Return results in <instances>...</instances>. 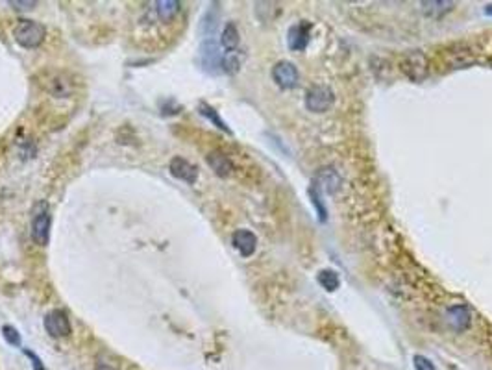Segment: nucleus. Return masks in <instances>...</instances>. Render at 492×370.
I'll use <instances>...</instances> for the list:
<instances>
[{"instance_id": "nucleus-1", "label": "nucleus", "mask_w": 492, "mask_h": 370, "mask_svg": "<svg viewBox=\"0 0 492 370\" xmlns=\"http://www.w3.org/2000/svg\"><path fill=\"white\" fill-rule=\"evenodd\" d=\"M13 37L23 48H37L45 39V28L37 21L21 19L13 28Z\"/></svg>"}, {"instance_id": "nucleus-2", "label": "nucleus", "mask_w": 492, "mask_h": 370, "mask_svg": "<svg viewBox=\"0 0 492 370\" xmlns=\"http://www.w3.org/2000/svg\"><path fill=\"white\" fill-rule=\"evenodd\" d=\"M335 102V94L328 85H313L306 93V107L313 113H326Z\"/></svg>"}, {"instance_id": "nucleus-3", "label": "nucleus", "mask_w": 492, "mask_h": 370, "mask_svg": "<svg viewBox=\"0 0 492 370\" xmlns=\"http://www.w3.org/2000/svg\"><path fill=\"white\" fill-rule=\"evenodd\" d=\"M402 69L413 82H422L429 74V61H427L426 54L420 50H413L403 58Z\"/></svg>"}, {"instance_id": "nucleus-4", "label": "nucleus", "mask_w": 492, "mask_h": 370, "mask_svg": "<svg viewBox=\"0 0 492 370\" xmlns=\"http://www.w3.org/2000/svg\"><path fill=\"white\" fill-rule=\"evenodd\" d=\"M272 80L276 85L281 89H295L300 82V74H298L297 65L287 59H281L272 67Z\"/></svg>"}, {"instance_id": "nucleus-5", "label": "nucleus", "mask_w": 492, "mask_h": 370, "mask_svg": "<svg viewBox=\"0 0 492 370\" xmlns=\"http://www.w3.org/2000/svg\"><path fill=\"white\" fill-rule=\"evenodd\" d=\"M200 58L204 69L208 72H220L222 71V58L224 54L220 52L219 43L215 41L213 37H206V41L202 43L200 47Z\"/></svg>"}, {"instance_id": "nucleus-6", "label": "nucleus", "mask_w": 492, "mask_h": 370, "mask_svg": "<svg viewBox=\"0 0 492 370\" xmlns=\"http://www.w3.org/2000/svg\"><path fill=\"white\" fill-rule=\"evenodd\" d=\"M45 329L50 337H56V339H63L72 333L71 320L61 309H54L45 317Z\"/></svg>"}, {"instance_id": "nucleus-7", "label": "nucleus", "mask_w": 492, "mask_h": 370, "mask_svg": "<svg viewBox=\"0 0 492 370\" xmlns=\"http://www.w3.org/2000/svg\"><path fill=\"white\" fill-rule=\"evenodd\" d=\"M169 171H171V174L176 178V180H182V182L189 183V185L196 183V180H198V167H196L195 163L187 161L185 158H180V156L171 159Z\"/></svg>"}, {"instance_id": "nucleus-8", "label": "nucleus", "mask_w": 492, "mask_h": 370, "mask_svg": "<svg viewBox=\"0 0 492 370\" xmlns=\"http://www.w3.org/2000/svg\"><path fill=\"white\" fill-rule=\"evenodd\" d=\"M309 34H311V23L309 21H300V23L292 24L289 32H287V45L295 52H302L308 48Z\"/></svg>"}, {"instance_id": "nucleus-9", "label": "nucleus", "mask_w": 492, "mask_h": 370, "mask_svg": "<svg viewBox=\"0 0 492 370\" xmlns=\"http://www.w3.org/2000/svg\"><path fill=\"white\" fill-rule=\"evenodd\" d=\"M50 224H52V217L50 213L45 209V212L37 213L34 220H32V239L45 247L48 243V237H50Z\"/></svg>"}, {"instance_id": "nucleus-10", "label": "nucleus", "mask_w": 492, "mask_h": 370, "mask_svg": "<svg viewBox=\"0 0 492 370\" xmlns=\"http://www.w3.org/2000/svg\"><path fill=\"white\" fill-rule=\"evenodd\" d=\"M231 243H233L235 250H237L243 258L254 256L255 248H257V237H255L254 232H250V229H237V232L233 234V237H231Z\"/></svg>"}, {"instance_id": "nucleus-11", "label": "nucleus", "mask_w": 492, "mask_h": 370, "mask_svg": "<svg viewBox=\"0 0 492 370\" xmlns=\"http://www.w3.org/2000/svg\"><path fill=\"white\" fill-rule=\"evenodd\" d=\"M313 185L319 191H324V193H337L339 187H341V176H339V172L335 171V169H332V167H328V169H321V171L317 172V178H314Z\"/></svg>"}, {"instance_id": "nucleus-12", "label": "nucleus", "mask_w": 492, "mask_h": 370, "mask_svg": "<svg viewBox=\"0 0 492 370\" xmlns=\"http://www.w3.org/2000/svg\"><path fill=\"white\" fill-rule=\"evenodd\" d=\"M470 320H472V317H470V311L467 306H451L448 307V311H446V322H448L450 328L456 329V331L469 329Z\"/></svg>"}, {"instance_id": "nucleus-13", "label": "nucleus", "mask_w": 492, "mask_h": 370, "mask_svg": "<svg viewBox=\"0 0 492 370\" xmlns=\"http://www.w3.org/2000/svg\"><path fill=\"white\" fill-rule=\"evenodd\" d=\"M208 165L211 167V171L220 178L231 176V172H233V161L220 150H213V152L208 154Z\"/></svg>"}, {"instance_id": "nucleus-14", "label": "nucleus", "mask_w": 492, "mask_h": 370, "mask_svg": "<svg viewBox=\"0 0 492 370\" xmlns=\"http://www.w3.org/2000/svg\"><path fill=\"white\" fill-rule=\"evenodd\" d=\"M456 6V2H448V0H422L420 8L422 13L429 19H440L445 17L446 13H450Z\"/></svg>"}, {"instance_id": "nucleus-15", "label": "nucleus", "mask_w": 492, "mask_h": 370, "mask_svg": "<svg viewBox=\"0 0 492 370\" xmlns=\"http://www.w3.org/2000/svg\"><path fill=\"white\" fill-rule=\"evenodd\" d=\"M239 43H241V36L235 23H226L222 34H220V45L224 48V52H237Z\"/></svg>"}, {"instance_id": "nucleus-16", "label": "nucleus", "mask_w": 492, "mask_h": 370, "mask_svg": "<svg viewBox=\"0 0 492 370\" xmlns=\"http://www.w3.org/2000/svg\"><path fill=\"white\" fill-rule=\"evenodd\" d=\"M154 6H156L154 8L156 15H158V19L163 21V23L172 21V19L176 17L180 12L178 0H158V2H154Z\"/></svg>"}, {"instance_id": "nucleus-17", "label": "nucleus", "mask_w": 492, "mask_h": 370, "mask_svg": "<svg viewBox=\"0 0 492 370\" xmlns=\"http://www.w3.org/2000/svg\"><path fill=\"white\" fill-rule=\"evenodd\" d=\"M198 112H200L202 117L209 119L211 123L217 126L219 130H222V132H226V134H231V130L228 128V124L220 119V115L217 113V110H213V107L209 106V104H206V102H200V106H198Z\"/></svg>"}, {"instance_id": "nucleus-18", "label": "nucleus", "mask_w": 492, "mask_h": 370, "mask_svg": "<svg viewBox=\"0 0 492 370\" xmlns=\"http://www.w3.org/2000/svg\"><path fill=\"white\" fill-rule=\"evenodd\" d=\"M317 280H319V283H321V287L324 289V291H328V293H333V291H337L339 285H341L339 274L335 271H330V269L319 272V276H317Z\"/></svg>"}, {"instance_id": "nucleus-19", "label": "nucleus", "mask_w": 492, "mask_h": 370, "mask_svg": "<svg viewBox=\"0 0 492 370\" xmlns=\"http://www.w3.org/2000/svg\"><path fill=\"white\" fill-rule=\"evenodd\" d=\"M241 67V56L237 52H224V58H222V71L228 72V74H233V72L239 71Z\"/></svg>"}, {"instance_id": "nucleus-20", "label": "nucleus", "mask_w": 492, "mask_h": 370, "mask_svg": "<svg viewBox=\"0 0 492 370\" xmlns=\"http://www.w3.org/2000/svg\"><path fill=\"white\" fill-rule=\"evenodd\" d=\"M96 370H120L119 369V361L107 353H102L96 358Z\"/></svg>"}, {"instance_id": "nucleus-21", "label": "nucleus", "mask_w": 492, "mask_h": 370, "mask_svg": "<svg viewBox=\"0 0 492 370\" xmlns=\"http://www.w3.org/2000/svg\"><path fill=\"white\" fill-rule=\"evenodd\" d=\"M309 194H311V202H313V206L317 207V212H319V217H321V220L324 223V220H326V207H324V204H322L321 191L314 187V185H311V189H309Z\"/></svg>"}, {"instance_id": "nucleus-22", "label": "nucleus", "mask_w": 492, "mask_h": 370, "mask_svg": "<svg viewBox=\"0 0 492 370\" xmlns=\"http://www.w3.org/2000/svg\"><path fill=\"white\" fill-rule=\"evenodd\" d=\"M202 28L206 30V36L208 37L213 36L215 28H217V13L213 12L206 13V17L202 19Z\"/></svg>"}, {"instance_id": "nucleus-23", "label": "nucleus", "mask_w": 492, "mask_h": 370, "mask_svg": "<svg viewBox=\"0 0 492 370\" xmlns=\"http://www.w3.org/2000/svg\"><path fill=\"white\" fill-rule=\"evenodd\" d=\"M2 335H4V339L8 341V345H12V347H21V335H19V331L13 326H4L2 328Z\"/></svg>"}, {"instance_id": "nucleus-24", "label": "nucleus", "mask_w": 492, "mask_h": 370, "mask_svg": "<svg viewBox=\"0 0 492 370\" xmlns=\"http://www.w3.org/2000/svg\"><path fill=\"white\" fill-rule=\"evenodd\" d=\"M413 363H415L416 370H437V367H435L426 356H415V358H413Z\"/></svg>"}, {"instance_id": "nucleus-25", "label": "nucleus", "mask_w": 492, "mask_h": 370, "mask_svg": "<svg viewBox=\"0 0 492 370\" xmlns=\"http://www.w3.org/2000/svg\"><path fill=\"white\" fill-rule=\"evenodd\" d=\"M10 6L15 8V10H32L34 6H37L36 0H23V2H19V0H10Z\"/></svg>"}, {"instance_id": "nucleus-26", "label": "nucleus", "mask_w": 492, "mask_h": 370, "mask_svg": "<svg viewBox=\"0 0 492 370\" xmlns=\"http://www.w3.org/2000/svg\"><path fill=\"white\" fill-rule=\"evenodd\" d=\"M24 353H26V356H28V358L32 359V364H34V369H36V370H45V367L41 364V359L37 358L36 353L30 352V350H24Z\"/></svg>"}, {"instance_id": "nucleus-27", "label": "nucleus", "mask_w": 492, "mask_h": 370, "mask_svg": "<svg viewBox=\"0 0 492 370\" xmlns=\"http://www.w3.org/2000/svg\"><path fill=\"white\" fill-rule=\"evenodd\" d=\"M485 13H486V15H491V17H492V4H489V6H485Z\"/></svg>"}]
</instances>
